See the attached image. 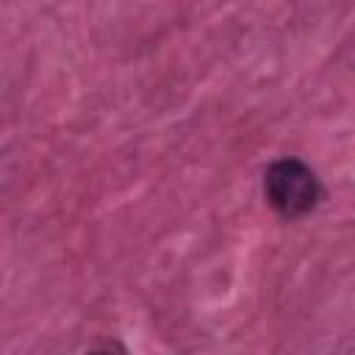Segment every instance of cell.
<instances>
[{
    "mask_svg": "<svg viewBox=\"0 0 355 355\" xmlns=\"http://www.w3.org/2000/svg\"><path fill=\"white\" fill-rule=\"evenodd\" d=\"M263 194L277 216L302 219L322 202L324 189L305 161L280 158L263 172Z\"/></svg>",
    "mask_w": 355,
    "mask_h": 355,
    "instance_id": "obj_1",
    "label": "cell"
}]
</instances>
